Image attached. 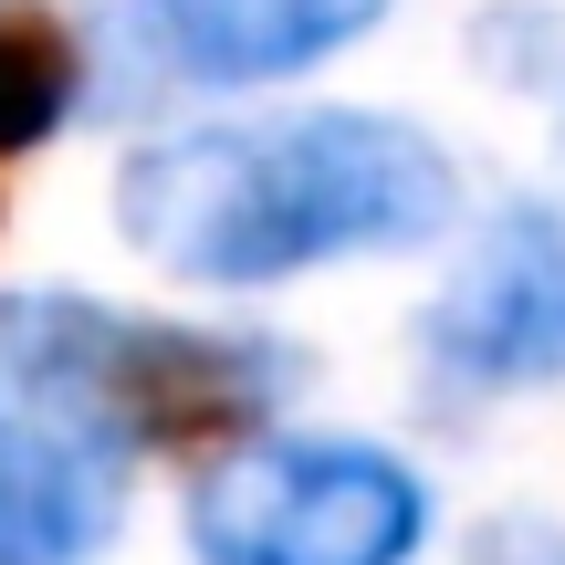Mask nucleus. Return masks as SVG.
<instances>
[{
    "instance_id": "1",
    "label": "nucleus",
    "mask_w": 565,
    "mask_h": 565,
    "mask_svg": "<svg viewBox=\"0 0 565 565\" xmlns=\"http://www.w3.org/2000/svg\"><path fill=\"white\" fill-rule=\"evenodd\" d=\"M450 158L398 116L315 105V116L189 126L126 158V242L179 282H282L345 252H408L450 221Z\"/></svg>"
},
{
    "instance_id": "2",
    "label": "nucleus",
    "mask_w": 565,
    "mask_h": 565,
    "mask_svg": "<svg viewBox=\"0 0 565 565\" xmlns=\"http://www.w3.org/2000/svg\"><path fill=\"white\" fill-rule=\"evenodd\" d=\"M0 366L21 398L84 429L95 450H210L242 440L282 398L294 356L273 335H231V324H158L116 315L84 294H11L0 303Z\"/></svg>"
},
{
    "instance_id": "3",
    "label": "nucleus",
    "mask_w": 565,
    "mask_h": 565,
    "mask_svg": "<svg viewBox=\"0 0 565 565\" xmlns=\"http://www.w3.org/2000/svg\"><path fill=\"white\" fill-rule=\"evenodd\" d=\"M419 534V471L366 440H263L189 492L200 565H408Z\"/></svg>"
},
{
    "instance_id": "4",
    "label": "nucleus",
    "mask_w": 565,
    "mask_h": 565,
    "mask_svg": "<svg viewBox=\"0 0 565 565\" xmlns=\"http://www.w3.org/2000/svg\"><path fill=\"white\" fill-rule=\"evenodd\" d=\"M429 366L461 387H524L565 366V221L555 210H503L482 252L429 303Z\"/></svg>"
},
{
    "instance_id": "5",
    "label": "nucleus",
    "mask_w": 565,
    "mask_h": 565,
    "mask_svg": "<svg viewBox=\"0 0 565 565\" xmlns=\"http://www.w3.org/2000/svg\"><path fill=\"white\" fill-rule=\"evenodd\" d=\"M116 534V450L0 398V565H95Z\"/></svg>"
},
{
    "instance_id": "6",
    "label": "nucleus",
    "mask_w": 565,
    "mask_h": 565,
    "mask_svg": "<svg viewBox=\"0 0 565 565\" xmlns=\"http://www.w3.org/2000/svg\"><path fill=\"white\" fill-rule=\"evenodd\" d=\"M158 42L210 84H273L303 63L345 53L366 21H387V0H147Z\"/></svg>"
},
{
    "instance_id": "7",
    "label": "nucleus",
    "mask_w": 565,
    "mask_h": 565,
    "mask_svg": "<svg viewBox=\"0 0 565 565\" xmlns=\"http://www.w3.org/2000/svg\"><path fill=\"white\" fill-rule=\"evenodd\" d=\"M63 105H74V42L11 21V32H0V168H11L21 147L53 137Z\"/></svg>"
}]
</instances>
